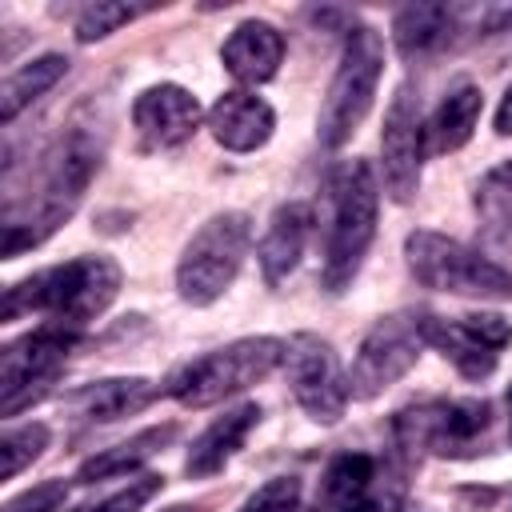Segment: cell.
Listing matches in <instances>:
<instances>
[{
	"label": "cell",
	"instance_id": "cell-13",
	"mask_svg": "<svg viewBox=\"0 0 512 512\" xmlns=\"http://www.w3.org/2000/svg\"><path fill=\"white\" fill-rule=\"evenodd\" d=\"M420 168H424V120H420V96L400 84L388 112H384V132H380V176L384 192L396 204H408L420 188Z\"/></svg>",
	"mask_w": 512,
	"mask_h": 512
},
{
	"label": "cell",
	"instance_id": "cell-7",
	"mask_svg": "<svg viewBox=\"0 0 512 512\" xmlns=\"http://www.w3.org/2000/svg\"><path fill=\"white\" fill-rule=\"evenodd\" d=\"M252 248V220L248 212H216L200 224V232L184 244L176 264V292L192 308L216 304L244 268Z\"/></svg>",
	"mask_w": 512,
	"mask_h": 512
},
{
	"label": "cell",
	"instance_id": "cell-8",
	"mask_svg": "<svg viewBox=\"0 0 512 512\" xmlns=\"http://www.w3.org/2000/svg\"><path fill=\"white\" fill-rule=\"evenodd\" d=\"M488 428H492V404L476 396H460V400L432 396L392 416V432L400 448L428 452V456H452V460L484 452Z\"/></svg>",
	"mask_w": 512,
	"mask_h": 512
},
{
	"label": "cell",
	"instance_id": "cell-23",
	"mask_svg": "<svg viewBox=\"0 0 512 512\" xmlns=\"http://www.w3.org/2000/svg\"><path fill=\"white\" fill-rule=\"evenodd\" d=\"M64 72H68V56H60V52H44V56L20 64L16 72H8V80L0 88V120L12 124L28 104H36L48 88H56L64 80Z\"/></svg>",
	"mask_w": 512,
	"mask_h": 512
},
{
	"label": "cell",
	"instance_id": "cell-16",
	"mask_svg": "<svg viewBox=\"0 0 512 512\" xmlns=\"http://www.w3.org/2000/svg\"><path fill=\"white\" fill-rule=\"evenodd\" d=\"M308 236H312V204L304 200H288L272 212L260 244H256V260H260V272H264V284L276 288L284 284L300 260H304V248H308Z\"/></svg>",
	"mask_w": 512,
	"mask_h": 512
},
{
	"label": "cell",
	"instance_id": "cell-29",
	"mask_svg": "<svg viewBox=\"0 0 512 512\" xmlns=\"http://www.w3.org/2000/svg\"><path fill=\"white\" fill-rule=\"evenodd\" d=\"M296 504H300V480L296 476H276V480L260 484L240 504V512H296Z\"/></svg>",
	"mask_w": 512,
	"mask_h": 512
},
{
	"label": "cell",
	"instance_id": "cell-9",
	"mask_svg": "<svg viewBox=\"0 0 512 512\" xmlns=\"http://www.w3.org/2000/svg\"><path fill=\"white\" fill-rule=\"evenodd\" d=\"M424 308H404L392 316H380L368 336L360 340L352 368H348V396L352 400H376L384 388H392L400 376H408L428 348L424 340Z\"/></svg>",
	"mask_w": 512,
	"mask_h": 512
},
{
	"label": "cell",
	"instance_id": "cell-33",
	"mask_svg": "<svg viewBox=\"0 0 512 512\" xmlns=\"http://www.w3.org/2000/svg\"><path fill=\"white\" fill-rule=\"evenodd\" d=\"M164 512H208V504L200 500V504H172V508H164Z\"/></svg>",
	"mask_w": 512,
	"mask_h": 512
},
{
	"label": "cell",
	"instance_id": "cell-17",
	"mask_svg": "<svg viewBox=\"0 0 512 512\" xmlns=\"http://www.w3.org/2000/svg\"><path fill=\"white\" fill-rule=\"evenodd\" d=\"M280 60H284V36L268 20H240L220 48V64L228 68V76L252 88L272 80Z\"/></svg>",
	"mask_w": 512,
	"mask_h": 512
},
{
	"label": "cell",
	"instance_id": "cell-6",
	"mask_svg": "<svg viewBox=\"0 0 512 512\" xmlns=\"http://www.w3.org/2000/svg\"><path fill=\"white\" fill-rule=\"evenodd\" d=\"M404 256H408V272L424 288L464 300H512V272L456 236L416 228L404 240Z\"/></svg>",
	"mask_w": 512,
	"mask_h": 512
},
{
	"label": "cell",
	"instance_id": "cell-5",
	"mask_svg": "<svg viewBox=\"0 0 512 512\" xmlns=\"http://www.w3.org/2000/svg\"><path fill=\"white\" fill-rule=\"evenodd\" d=\"M380 76H384V40H380V32L368 28V24H348L340 64L332 72L328 96H324L320 116H316V136H320L324 148H340V144L352 140V132L372 112Z\"/></svg>",
	"mask_w": 512,
	"mask_h": 512
},
{
	"label": "cell",
	"instance_id": "cell-2",
	"mask_svg": "<svg viewBox=\"0 0 512 512\" xmlns=\"http://www.w3.org/2000/svg\"><path fill=\"white\" fill-rule=\"evenodd\" d=\"M120 264L112 256H76L52 268H40L12 288H4L0 320H16L24 312L48 316L44 324H64V328H84L96 316L108 312V304L120 292Z\"/></svg>",
	"mask_w": 512,
	"mask_h": 512
},
{
	"label": "cell",
	"instance_id": "cell-22",
	"mask_svg": "<svg viewBox=\"0 0 512 512\" xmlns=\"http://www.w3.org/2000/svg\"><path fill=\"white\" fill-rule=\"evenodd\" d=\"M480 108H484V96L476 84H456L440 104L436 112L428 116L424 124V148L428 152H456L472 140L476 132V120H480Z\"/></svg>",
	"mask_w": 512,
	"mask_h": 512
},
{
	"label": "cell",
	"instance_id": "cell-14",
	"mask_svg": "<svg viewBox=\"0 0 512 512\" xmlns=\"http://www.w3.org/2000/svg\"><path fill=\"white\" fill-rule=\"evenodd\" d=\"M132 128L144 152L176 148L200 128V100L180 84H152L132 100Z\"/></svg>",
	"mask_w": 512,
	"mask_h": 512
},
{
	"label": "cell",
	"instance_id": "cell-10",
	"mask_svg": "<svg viewBox=\"0 0 512 512\" xmlns=\"http://www.w3.org/2000/svg\"><path fill=\"white\" fill-rule=\"evenodd\" d=\"M80 344L76 328L64 324H40L0 348V408L4 416H20L28 404H36L52 380L60 376L68 352Z\"/></svg>",
	"mask_w": 512,
	"mask_h": 512
},
{
	"label": "cell",
	"instance_id": "cell-26",
	"mask_svg": "<svg viewBox=\"0 0 512 512\" xmlns=\"http://www.w3.org/2000/svg\"><path fill=\"white\" fill-rule=\"evenodd\" d=\"M48 424H40V420H28V424H20V428H8L4 436H0V476L4 480H16L32 460H40L44 456V448H48Z\"/></svg>",
	"mask_w": 512,
	"mask_h": 512
},
{
	"label": "cell",
	"instance_id": "cell-21",
	"mask_svg": "<svg viewBox=\"0 0 512 512\" xmlns=\"http://www.w3.org/2000/svg\"><path fill=\"white\" fill-rule=\"evenodd\" d=\"M176 424H156V428H144L112 448H100L96 456H88L80 468H76V480L80 484H96V480H112V476H128L136 472L144 460H152L156 452H164L172 440H176Z\"/></svg>",
	"mask_w": 512,
	"mask_h": 512
},
{
	"label": "cell",
	"instance_id": "cell-30",
	"mask_svg": "<svg viewBox=\"0 0 512 512\" xmlns=\"http://www.w3.org/2000/svg\"><path fill=\"white\" fill-rule=\"evenodd\" d=\"M64 500H68V484L64 480H44V484H32L20 496H12L0 512H56Z\"/></svg>",
	"mask_w": 512,
	"mask_h": 512
},
{
	"label": "cell",
	"instance_id": "cell-12",
	"mask_svg": "<svg viewBox=\"0 0 512 512\" xmlns=\"http://www.w3.org/2000/svg\"><path fill=\"white\" fill-rule=\"evenodd\" d=\"M424 340L464 380L480 384L496 372L500 352L512 340V320H504L500 312H472V316H456V320H444V316L428 312L424 316Z\"/></svg>",
	"mask_w": 512,
	"mask_h": 512
},
{
	"label": "cell",
	"instance_id": "cell-25",
	"mask_svg": "<svg viewBox=\"0 0 512 512\" xmlns=\"http://www.w3.org/2000/svg\"><path fill=\"white\" fill-rule=\"evenodd\" d=\"M372 476H376V460H372L368 452H344V456H336V460L324 468L320 496H324L332 508H340V504L364 496L368 484H372Z\"/></svg>",
	"mask_w": 512,
	"mask_h": 512
},
{
	"label": "cell",
	"instance_id": "cell-19",
	"mask_svg": "<svg viewBox=\"0 0 512 512\" xmlns=\"http://www.w3.org/2000/svg\"><path fill=\"white\" fill-rule=\"evenodd\" d=\"M468 20V8H448V4H408L396 12L392 20V40H396V52L404 60H420L428 52H440L448 48L464 28Z\"/></svg>",
	"mask_w": 512,
	"mask_h": 512
},
{
	"label": "cell",
	"instance_id": "cell-1",
	"mask_svg": "<svg viewBox=\"0 0 512 512\" xmlns=\"http://www.w3.org/2000/svg\"><path fill=\"white\" fill-rule=\"evenodd\" d=\"M100 160L104 144L96 140L92 124H72L68 132H60V140L44 152L32 196L24 200L20 212L4 216V260L44 244L64 220H72L92 176L100 172Z\"/></svg>",
	"mask_w": 512,
	"mask_h": 512
},
{
	"label": "cell",
	"instance_id": "cell-34",
	"mask_svg": "<svg viewBox=\"0 0 512 512\" xmlns=\"http://www.w3.org/2000/svg\"><path fill=\"white\" fill-rule=\"evenodd\" d=\"M504 404H508V440H512V388H508V396H504Z\"/></svg>",
	"mask_w": 512,
	"mask_h": 512
},
{
	"label": "cell",
	"instance_id": "cell-20",
	"mask_svg": "<svg viewBox=\"0 0 512 512\" xmlns=\"http://www.w3.org/2000/svg\"><path fill=\"white\" fill-rule=\"evenodd\" d=\"M156 396H160V388L144 376H108V380H92V384L76 388L68 396V408H72V416H80L88 424H112V420L144 412Z\"/></svg>",
	"mask_w": 512,
	"mask_h": 512
},
{
	"label": "cell",
	"instance_id": "cell-31",
	"mask_svg": "<svg viewBox=\"0 0 512 512\" xmlns=\"http://www.w3.org/2000/svg\"><path fill=\"white\" fill-rule=\"evenodd\" d=\"M496 132L500 136H512V84H508V92H504V100L496 108Z\"/></svg>",
	"mask_w": 512,
	"mask_h": 512
},
{
	"label": "cell",
	"instance_id": "cell-15",
	"mask_svg": "<svg viewBox=\"0 0 512 512\" xmlns=\"http://www.w3.org/2000/svg\"><path fill=\"white\" fill-rule=\"evenodd\" d=\"M208 132L220 148L228 152H256L272 140L276 132V112L264 96L248 88H228L212 108H208Z\"/></svg>",
	"mask_w": 512,
	"mask_h": 512
},
{
	"label": "cell",
	"instance_id": "cell-24",
	"mask_svg": "<svg viewBox=\"0 0 512 512\" xmlns=\"http://www.w3.org/2000/svg\"><path fill=\"white\" fill-rule=\"evenodd\" d=\"M476 216L484 220V228L496 236V240H508L512 236V160L488 168L476 184Z\"/></svg>",
	"mask_w": 512,
	"mask_h": 512
},
{
	"label": "cell",
	"instance_id": "cell-32",
	"mask_svg": "<svg viewBox=\"0 0 512 512\" xmlns=\"http://www.w3.org/2000/svg\"><path fill=\"white\" fill-rule=\"evenodd\" d=\"M336 512H384V508H380V500H376L372 492H364V496H356V500H348V504H340Z\"/></svg>",
	"mask_w": 512,
	"mask_h": 512
},
{
	"label": "cell",
	"instance_id": "cell-3",
	"mask_svg": "<svg viewBox=\"0 0 512 512\" xmlns=\"http://www.w3.org/2000/svg\"><path fill=\"white\" fill-rule=\"evenodd\" d=\"M332 196V216H328V236H324V268L320 280L332 296L348 292L368 248L376 236V212H380V184L368 160H348L332 172L328 184Z\"/></svg>",
	"mask_w": 512,
	"mask_h": 512
},
{
	"label": "cell",
	"instance_id": "cell-28",
	"mask_svg": "<svg viewBox=\"0 0 512 512\" xmlns=\"http://www.w3.org/2000/svg\"><path fill=\"white\" fill-rule=\"evenodd\" d=\"M164 488V476H136V480H128L124 488H116L112 496H104V500H96V504H84V508H76V512H140L156 492Z\"/></svg>",
	"mask_w": 512,
	"mask_h": 512
},
{
	"label": "cell",
	"instance_id": "cell-4",
	"mask_svg": "<svg viewBox=\"0 0 512 512\" xmlns=\"http://www.w3.org/2000/svg\"><path fill=\"white\" fill-rule=\"evenodd\" d=\"M284 352H288V340L244 336V340H232V344L204 352V356L188 360L184 368H176L168 376L164 392L184 408H212L260 380H268L284 364Z\"/></svg>",
	"mask_w": 512,
	"mask_h": 512
},
{
	"label": "cell",
	"instance_id": "cell-27",
	"mask_svg": "<svg viewBox=\"0 0 512 512\" xmlns=\"http://www.w3.org/2000/svg\"><path fill=\"white\" fill-rule=\"evenodd\" d=\"M144 12H152V4H112V0H96V4L80 8V16H76V40H80V44L104 40V36H112L116 28L132 24V20L144 16Z\"/></svg>",
	"mask_w": 512,
	"mask_h": 512
},
{
	"label": "cell",
	"instance_id": "cell-11",
	"mask_svg": "<svg viewBox=\"0 0 512 512\" xmlns=\"http://www.w3.org/2000/svg\"><path fill=\"white\" fill-rule=\"evenodd\" d=\"M284 372L296 404L312 424H336L348 408V372H340V360L328 340L312 332H296L284 352Z\"/></svg>",
	"mask_w": 512,
	"mask_h": 512
},
{
	"label": "cell",
	"instance_id": "cell-18",
	"mask_svg": "<svg viewBox=\"0 0 512 512\" xmlns=\"http://www.w3.org/2000/svg\"><path fill=\"white\" fill-rule=\"evenodd\" d=\"M260 404H236V408H228L224 416H216L196 440H192V448H188V456H184V472L192 476V480H208V476H216V472H224V464L244 448V440H248V432L260 424Z\"/></svg>",
	"mask_w": 512,
	"mask_h": 512
}]
</instances>
